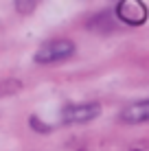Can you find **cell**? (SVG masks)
<instances>
[{"instance_id":"6da1fadb","label":"cell","mask_w":149,"mask_h":151,"mask_svg":"<svg viewBox=\"0 0 149 151\" xmlns=\"http://www.w3.org/2000/svg\"><path fill=\"white\" fill-rule=\"evenodd\" d=\"M75 53V44L70 40H50L44 42L35 53L37 64H55V61H64Z\"/></svg>"},{"instance_id":"7a4b0ae2","label":"cell","mask_w":149,"mask_h":151,"mask_svg":"<svg viewBox=\"0 0 149 151\" xmlns=\"http://www.w3.org/2000/svg\"><path fill=\"white\" fill-rule=\"evenodd\" d=\"M114 13L123 24H130V27H143L149 18L147 4L140 0H121L116 4Z\"/></svg>"},{"instance_id":"3957f363","label":"cell","mask_w":149,"mask_h":151,"mask_svg":"<svg viewBox=\"0 0 149 151\" xmlns=\"http://www.w3.org/2000/svg\"><path fill=\"white\" fill-rule=\"evenodd\" d=\"M101 114V105L99 103H77V105H68L61 112V121L64 123H90Z\"/></svg>"},{"instance_id":"277c9868","label":"cell","mask_w":149,"mask_h":151,"mask_svg":"<svg viewBox=\"0 0 149 151\" xmlns=\"http://www.w3.org/2000/svg\"><path fill=\"white\" fill-rule=\"evenodd\" d=\"M121 121L127 125H140V123H149V99L145 101H136L130 103L127 107L121 110Z\"/></svg>"},{"instance_id":"5b68a950","label":"cell","mask_w":149,"mask_h":151,"mask_svg":"<svg viewBox=\"0 0 149 151\" xmlns=\"http://www.w3.org/2000/svg\"><path fill=\"white\" fill-rule=\"evenodd\" d=\"M22 90V81L20 79H2L0 81V96H13Z\"/></svg>"},{"instance_id":"8992f818","label":"cell","mask_w":149,"mask_h":151,"mask_svg":"<svg viewBox=\"0 0 149 151\" xmlns=\"http://www.w3.org/2000/svg\"><path fill=\"white\" fill-rule=\"evenodd\" d=\"M15 7H18L20 13H31V11H35L37 2H35V0H29V2H24V0H18V2H15Z\"/></svg>"},{"instance_id":"52a82bcc","label":"cell","mask_w":149,"mask_h":151,"mask_svg":"<svg viewBox=\"0 0 149 151\" xmlns=\"http://www.w3.org/2000/svg\"><path fill=\"white\" fill-rule=\"evenodd\" d=\"M31 125H33L35 132H40V134H48V132H53V129H50V125H42V123L37 121V118H31Z\"/></svg>"}]
</instances>
